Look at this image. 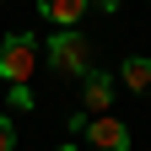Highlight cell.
I'll return each instance as SVG.
<instances>
[{"label":"cell","instance_id":"obj_6","mask_svg":"<svg viewBox=\"0 0 151 151\" xmlns=\"http://www.w3.org/2000/svg\"><path fill=\"white\" fill-rule=\"evenodd\" d=\"M119 81L135 92V97H146V92H151V60H146V54H129V60L119 65Z\"/></svg>","mask_w":151,"mask_h":151},{"label":"cell","instance_id":"obj_4","mask_svg":"<svg viewBox=\"0 0 151 151\" xmlns=\"http://www.w3.org/2000/svg\"><path fill=\"white\" fill-rule=\"evenodd\" d=\"M81 108H113V76L108 70H86L81 76Z\"/></svg>","mask_w":151,"mask_h":151},{"label":"cell","instance_id":"obj_9","mask_svg":"<svg viewBox=\"0 0 151 151\" xmlns=\"http://www.w3.org/2000/svg\"><path fill=\"white\" fill-rule=\"evenodd\" d=\"M92 6H97V11H108V16H113V11H119V0H92Z\"/></svg>","mask_w":151,"mask_h":151},{"label":"cell","instance_id":"obj_7","mask_svg":"<svg viewBox=\"0 0 151 151\" xmlns=\"http://www.w3.org/2000/svg\"><path fill=\"white\" fill-rule=\"evenodd\" d=\"M0 151H16V124L0 113Z\"/></svg>","mask_w":151,"mask_h":151},{"label":"cell","instance_id":"obj_3","mask_svg":"<svg viewBox=\"0 0 151 151\" xmlns=\"http://www.w3.org/2000/svg\"><path fill=\"white\" fill-rule=\"evenodd\" d=\"M86 146H92V151H129V129L113 119V113H92V124H86Z\"/></svg>","mask_w":151,"mask_h":151},{"label":"cell","instance_id":"obj_1","mask_svg":"<svg viewBox=\"0 0 151 151\" xmlns=\"http://www.w3.org/2000/svg\"><path fill=\"white\" fill-rule=\"evenodd\" d=\"M38 49L32 32H6L0 38V81L6 86H32V65H38Z\"/></svg>","mask_w":151,"mask_h":151},{"label":"cell","instance_id":"obj_5","mask_svg":"<svg viewBox=\"0 0 151 151\" xmlns=\"http://www.w3.org/2000/svg\"><path fill=\"white\" fill-rule=\"evenodd\" d=\"M86 11H92V0H38V16L43 22H60V27H76Z\"/></svg>","mask_w":151,"mask_h":151},{"label":"cell","instance_id":"obj_10","mask_svg":"<svg viewBox=\"0 0 151 151\" xmlns=\"http://www.w3.org/2000/svg\"><path fill=\"white\" fill-rule=\"evenodd\" d=\"M60 151H76V140H65V146H60Z\"/></svg>","mask_w":151,"mask_h":151},{"label":"cell","instance_id":"obj_11","mask_svg":"<svg viewBox=\"0 0 151 151\" xmlns=\"http://www.w3.org/2000/svg\"><path fill=\"white\" fill-rule=\"evenodd\" d=\"M0 86H6V81H0Z\"/></svg>","mask_w":151,"mask_h":151},{"label":"cell","instance_id":"obj_8","mask_svg":"<svg viewBox=\"0 0 151 151\" xmlns=\"http://www.w3.org/2000/svg\"><path fill=\"white\" fill-rule=\"evenodd\" d=\"M11 108H32V86H11Z\"/></svg>","mask_w":151,"mask_h":151},{"label":"cell","instance_id":"obj_2","mask_svg":"<svg viewBox=\"0 0 151 151\" xmlns=\"http://www.w3.org/2000/svg\"><path fill=\"white\" fill-rule=\"evenodd\" d=\"M43 60L60 70V76H86V70H92V65H86V60H92V43H86L76 27H60V32L43 43Z\"/></svg>","mask_w":151,"mask_h":151}]
</instances>
